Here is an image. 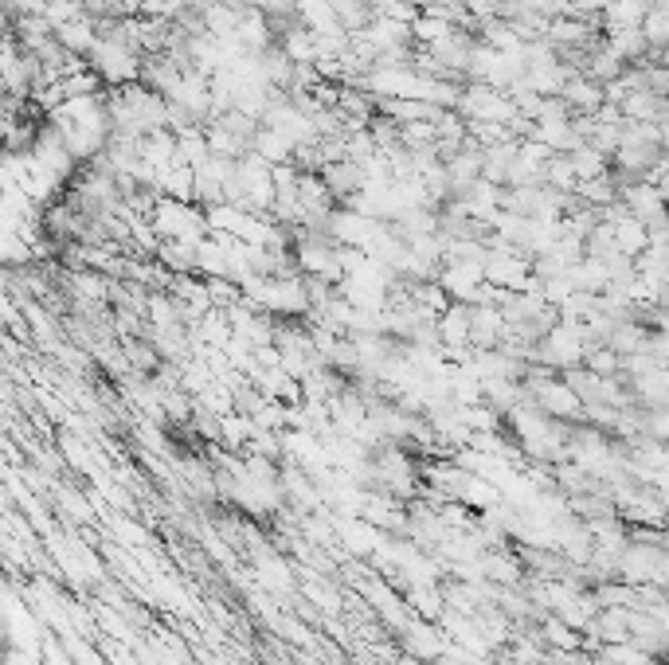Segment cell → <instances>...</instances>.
<instances>
[{
    "label": "cell",
    "mask_w": 669,
    "mask_h": 665,
    "mask_svg": "<svg viewBox=\"0 0 669 665\" xmlns=\"http://www.w3.org/2000/svg\"><path fill=\"white\" fill-rule=\"evenodd\" d=\"M106 102H110L114 133H122V137H149V133L173 130L169 126V102H165V94H157V90L145 87V83L106 90Z\"/></svg>",
    "instance_id": "obj_1"
}]
</instances>
